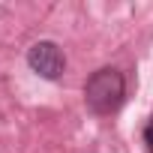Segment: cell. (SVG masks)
I'll list each match as a JSON object with an SVG mask.
<instances>
[{
	"label": "cell",
	"instance_id": "1",
	"mask_svg": "<svg viewBox=\"0 0 153 153\" xmlns=\"http://www.w3.org/2000/svg\"><path fill=\"white\" fill-rule=\"evenodd\" d=\"M126 99V78L123 72L114 69V66H102L96 69L87 84H84V102L93 114H114Z\"/></svg>",
	"mask_w": 153,
	"mask_h": 153
},
{
	"label": "cell",
	"instance_id": "2",
	"mask_svg": "<svg viewBox=\"0 0 153 153\" xmlns=\"http://www.w3.org/2000/svg\"><path fill=\"white\" fill-rule=\"evenodd\" d=\"M27 66L39 75V78H48V81H57L63 69H66V57L60 51L57 42L51 39H39L27 48Z\"/></svg>",
	"mask_w": 153,
	"mask_h": 153
},
{
	"label": "cell",
	"instance_id": "3",
	"mask_svg": "<svg viewBox=\"0 0 153 153\" xmlns=\"http://www.w3.org/2000/svg\"><path fill=\"white\" fill-rule=\"evenodd\" d=\"M144 144H147V153H153V114H150V120L144 126Z\"/></svg>",
	"mask_w": 153,
	"mask_h": 153
}]
</instances>
